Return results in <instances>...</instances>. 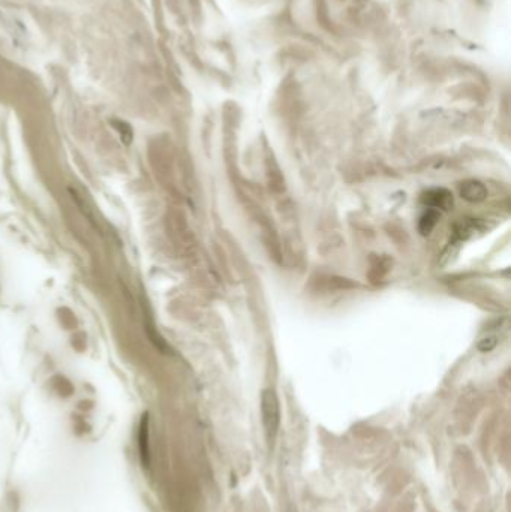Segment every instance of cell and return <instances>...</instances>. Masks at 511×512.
Here are the masks:
<instances>
[{
    "instance_id": "1",
    "label": "cell",
    "mask_w": 511,
    "mask_h": 512,
    "mask_svg": "<svg viewBox=\"0 0 511 512\" xmlns=\"http://www.w3.org/2000/svg\"><path fill=\"white\" fill-rule=\"evenodd\" d=\"M261 415H263L264 429H266L267 438L272 441L281 424V408H279L278 396L273 390H264L261 396Z\"/></svg>"
},
{
    "instance_id": "2",
    "label": "cell",
    "mask_w": 511,
    "mask_h": 512,
    "mask_svg": "<svg viewBox=\"0 0 511 512\" xmlns=\"http://www.w3.org/2000/svg\"><path fill=\"white\" fill-rule=\"evenodd\" d=\"M422 203L425 204L429 209L438 210H450L453 207V195L450 194L447 189H431V191L423 194Z\"/></svg>"
},
{
    "instance_id": "3",
    "label": "cell",
    "mask_w": 511,
    "mask_h": 512,
    "mask_svg": "<svg viewBox=\"0 0 511 512\" xmlns=\"http://www.w3.org/2000/svg\"><path fill=\"white\" fill-rule=\"evenodd\" d=\"M459 191H461V197L468 203H482L488 197V189L485 188L483 183L476 182V180H468V182L462 183Z\"/></svg>"
},
{
    "instance_id": "4",
    "label": "cell",
    "mask_w": 511,
    "mask_h": 512,
    "mask_svg": "<svg viewBox=\"0 0 511 512\" xmlns=\"http://www.w3.org/2000/svg\"><path fill=\"white\" fill-rule=\"evenodd\" d=\"M438 219H440V212L434 209H428L425 213H423L422 218H420L419 222V231L422 236H429L437 227Z\"/></svg>"
},
{
    "instance_id": "5",
    "label": "cell",
    "mask_w": 511,
    "mask_h": 512,
    "mask_svg": "<svg viewBox=\"0 0 511 512\" xmlns=\"http://www.w3.org/2000/svg\"><path fill=\"white\" fill-rule=\"evenodd\" d=\"M495 345H497L495 337H489V339H483L482 342L479 343V349L483 352H489L495 348Z\"/></svg>"
}]
</instances>
